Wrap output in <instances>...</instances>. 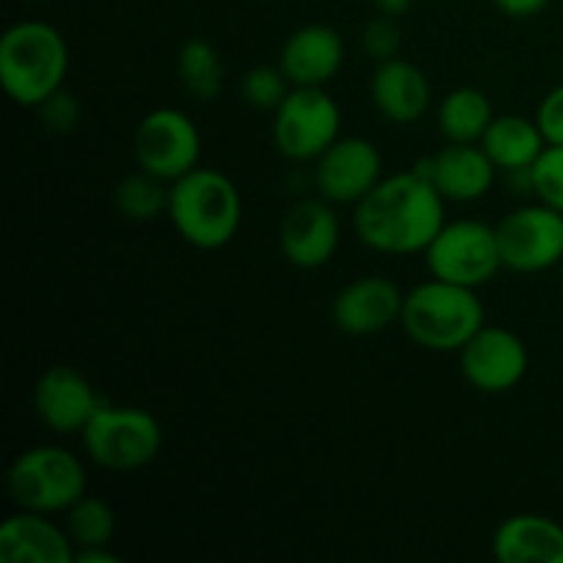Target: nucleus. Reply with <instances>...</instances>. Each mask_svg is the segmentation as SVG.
<instances>
[{"mask_svg": "<svg viewBox=\"0 0 563 563\" xmlns=\"http://www.w3.org/2000/svg\"><path fill=\"white\" fill-rule=\"evenodd\" d=\"M372 3H374V9L379 11V14L399 20V16H405L407 11L416 5V0H372Z\"/></svg>", "mask_w": 563, "mask_h": 563, "instance_id": "nucleus-33", "label": "nucleus"}, {"mask_svg": "<svg viewBox=\"0 0 563 563\" xmlns=\"http://www.w3.org/2000/svg\"><path fill=\"white\" fill-rule=\"evenodd\" d=\"M548 3L550 0H495V5H498L506 16H515V20L537 16Z\"/></svg>", "mask_w": 563, "mask_h": 563, "instance_id": "nucleus-31", "label": "nucleus"}, {"mask_svg": "<svg viewBox=\"0 0 563 563\" xmlns=\"http://www.w3.org/2000/svg\"><path fill=\"white\" fill-rule=\"evenodd\" d=\"M165 214L187 245L220 251L240 234L242 196L229 176L198 165L170 185Z\"/></svg>", "mask_w": 563, "mask_h": 563, "instance_id": "nucleus-3", "label": "nucleus"}, {"mask_svg": "<svg viewBox=\"0 0 563 563\" xmlns=\"http://www.w3.org/2000/svg\"><path fill=\"white\" fill-rule=\"evenodd\" d=\"M482 148L489 154L495 168L504 170V174H511V170L533 168V163L548 148V141H544L537 119L506 113L495 115L489 130L484 132Z\"/></svg>", "mask_w": 563, "mask_h": 563, "instance_id": "nucleus-21", "label": "nucleus"}, {"mask_svg": "<svg viewBox=\"0 0 563 563\" xmlns=\"http://www.w3.org/2000/svg\"><path fill=\"white\" fill-rule=\"evenodd\" d=\"M537 124L550 146H563V82L539 102Z\"/></svg>", "mask_w": 563, "mask_h": 563, "instance_id": "nucleus-30", "label": "nucleus"}, {"mask_svg": "<svg viewBox=\"0 0 563 563\" xmlns=\"http://www.w3.org/2000/svg\"><path fill=\"white\" fill-rule=\"evenodd\" d=\"M291 88L295 86L286 77V71L280 69V64H258L247 69L245 77H242V97H245V102L253 110H264V113H275L280 102L289 97Z\"/></svg>", "mask_w": 563, "mask_h": 563, "instance_id": "nucleus-26", "label": "nucleus"}, {"mask_svg": "<svg viewBox=\"0 0 563 563\" xmlns=\"http://www.w3.org/2000/svg\"><path fill=\"white\" fill-rule=\"evenodd\" d=\"M443 225L445 198L416 168L383 176V181L355 203L357 240L388 256L423 253Z\"/></svg>", "mask_w": 563, "mask_h": 563, "instance_id": "nucleus-1", "label": "nucleus"}, {"mask_svg": "<svg viewBox=\"0 0 563 563\" xmlns=\"http://www.w3.org/2000/svg\"><path fill=\"white\" fill-rule=\"evenodd\" d=\"M399 324L421 350L460 352L487 322L478 289L429 278L405 295Z\"/></svg>", "mask_w": 563, "mask_h": 563, "instance_id": "nucleus-4", "label": "nucleus"}, {"mask_svg": "<svg viewBox=\"0 0 563 563\" xmlns=\"http://www.w3.org/2000/svg\"><path fill=\"white\" fill-rule=\"evenodd\" d=\"M363 53L374 60V64H383V60L396 58L401 53V27L396 25L394 16L379 14L377 20L366 22L361 33Z\"/></svg>", "mask_w": 563, "mask_h": 563, "instance_id": "nucleus-28", "label": "nucleus"}, {"mask_svg": "<svg viewBox=\"0 0 563 563\" xmlns=\"http://www.w3.org/2000/svg\"><path fill=\"white\" fill-rule=\"evenodd\" d=\"M176 71H179L185 91L196 102H212L223 91V58L209 38H187L179 49V58H176Z\"/></svg>", "mask_w": 563, "mask_h": 563, "instance_id": "nucleus-23", "label": "nucleus"}, {"mask_svg": "<svg viewBox=\"0 0 563 563\" xmlns=\"http://www.w3.org/2000/svg\"><path fill=\"white\" fill-rule=\"evenodd\" d=\"M82 451L93 465L132 473L152 465L163 449V427L143 407L102 405L80 432Z\"/></svg>", "mask_w": 563, "mask_h": 563, "instance_id": "nucleus-6", "label": "nucleus"}, {"mask_svg": "<svg viewBox=\"0 0 563 563\" xmlns=\"http://www.w3.org/2000/svg\"><path fill=\"white\" fill-rule=\"evenodd\" d=\"M533 196L563 212V146H550L533 163Z\"/></svg>", "mask_w": 563, "mask_h": 563, "instance_id": "nucleus-27", "label": "nucleus"}, {"mask_svg": "<svg viewBox=\"0 0 563 563\" xmlns=\"http://www.w3.org/2000/svg\"><path fill=\"white\" fill-rule=\"evenodd\" d=\"M405 291L385 275H363L335 295L333 324L346 335H377L401 319Z\"/></svg>", "mask_w": 563, "mask_h": 563, "instance_id": "nucleus-16", "label": "nucleus"}, {"mask_svg": "<svg viewBox=\"0 0 563 563\" xmlns=\"http://www.w3.org/2000/svg\"><path fill=\"white\" fill-rule=\"evenodd\" d=\"M278 245L297 269H319L333 262L341 245V220L324 198H302L286 209L278 229Z\"/></svg>", "mask_w": 563, "mask_h": 563, "instance_id": "nucleus-13", "label": "nucleus"}, {"mask_svg": "<svg viewBox=\"0 0 563 563\" xmlns=\"http://www.w3.org/2000/svg\"><path fill=\"white\" fill-rule=\"evenodd\" d=\"M500 563H563V526L544 515H511L493 537Z\"/></svg>", "mask_w": 563, "mask_h": 563, "instance_id": "nucleus-20", "label": "nucleus"}, {"mask_svg": "<svg viewBox=\"0 0 563 563\" xmlns=\"http://www.w3.org/2000/svg\"><path fill=\"white\" fill-rule=\"evenodd\" d=\"M64 528L75 542V553L80 548H104L115 537V511L102 498L86 493L64 511Z\"/></svg>", "mask_w": 563, "mask_h": 563, "instance_id": "nucleus-24", "label": "nucleus"}, {"mask_svg": "<svg viewBox=\"0 0 563 563\" xmlns=\"http://www.w3.org/2000/svg\"><path fill=\"white\" fill-rule=\"evenodd\" d=\"M53 515L20 509L0 526L3 563H75V542Z\"/></svg>", "mask_w": 563, "mask_h": 563, "instance_id": "nucleus-19", "label": "nucleus"}, {"mask_svg": "<svg viewBox=\"0 0 563 563\" xmlns=\"http://www.w3.org/2000/svg\"><path fill=\"white\" fill-rule=\"evenodd\" d=\"M423 256L432 278L471 286V289L489 284L504 269L498 231L495 225L473 218L451 220V223L445 220Z\"/></svg>", "mask_w": 563, "mask_h": 563, "instance_id": "nucleus-8", "label": "nucleus"}, {"mask_svg": "<svg viewBox=\"0 0 563 563\" xmlns=\"http://www.w3.org/2000/svg\"><path fill=\"white\" fill-rule=\"evenodd\" d=\"M383 181V154L368 137H339L313 159V187L333 207H355Z\"/></svg>", "mask_w": 563, "mask_h": 563, "instance_id": "nucleus-11", "label": "nucleus"}, {"mask_svg": "<svg viewBox=\"0 0 563 563\" xmlns=\"http://www.w3.org/2000/svg\"><path fill=\"white\" fill-rule=\"evenodd\" d=\"M504 267L533 275L563 262V212L548 203H531L506 214L498 225Z\"/></svg>", "mask_w": 563, "mask_h": 563, "instance_id": "nucleus-10", "label": "nucleus"}, {"mask_svg": "<svg viewBox=\"0 0 563 563\" xmlns=\"http://www.w3.org/2000/svg\"><path fill=\"white\" fill-rule=\"evenodd\" d=\"M36 110L42 115L44 126L53 132H71L77 121H80V102L69 91H64V88L55 91L49 99H44Z\"/></svg>", "mask_w": 563, "mask_h": 563, "instance_id": "nucleus-29", "label": "nucleus"}, {"mask_svg": "<svg viewBox=\"0 0 563 563\" xmlns=\"http://www.w3.org/2000/svg\"><path fill=\"white\" fill-rule=\"evenodd\" d=\"M493 119V102L473 86L449 91L438 108V126L449 143H482Z\"/></svg>", "mask_w": 563, "mask_h": 563, "instance_id": "nucleus-22", "label": "nucleus"}, {"mask_svg": "<svg viewBox=\"0 0 563 563\" xmlns=\"http://www.w3.org/2000/svg\"><path fill=\"white\" fill-rule=\"evenodd\" d=\"M346 58L344 38L335 27L313 22L302 25L284 42L278 55L280 69L291 80V86L324 88L341 71Z\"/></svg>", "mask_w": 563, "mask_h": 563, "instance_id": "nucleus-17", "label": "nucleus"}, {"mask_svg": "<svg viewBox=\"0 0 563 563\" xmlns=\"http://www.w3.org/2000/svg\"><path fill=\"white\" fill-rule=\"evenodd\" d=\"M69 75V44L44 20H22L0 38V82L22 108H38L64 88Z\"/></svg>", "mask_w": 563, "mask_h": 563, "instance_id": "nucleus-2", "label": "nucleus"}, {"mask_svg": "<svg viewBox=\"0 0 563 563\" xmlns=\"http://www.w3.org/2000/svg\"><path fill=\"white\" fill-rule=\"evenodd\" d=\"M102 407L86 374L71 366H53L36 379L33 412L53 434H80Z\"/></svg>", "mask_w": 563, "mask_h": 563, "instance_id": "nucleus-14", "label": "nucleus"}, {"mask_svg": "<svg viewBox=\"0 0 563 563\" xmlns=\"http://www.w3.org/2000/svg\"><path fill=\"white\" fill-rule=\"evenodd\" d=\"M460 372L478 394H509L528 374V346L515 330L484 324L460 352Z\"/></svg>", "mask_w": 563, "mask_h": 563, "instance_id": "nucleus-12", "label": "nucleus"}, {"mask_svg": "<svg viewBox=\"0 0 563 563\" xmlns=\"http://www.w3.org/2000/svg\"><path fill=\"white\" fill-rule=\"evenodd\" d=\"M341 137V108L324 88L295 86L273 113V143L291 163H313Z\"/></svg>", "mask_w": 563, "mask_h": 563, "instance_id": "nucleus-7", "label": "nucleus"}, {"mask_svg": "<svg viewBox=\"0 0 563 563\" xmlns=\"http://www.w3.org/2000/svg\"><path fill=\"white\" fill-rule=\"evenodd\" d=\"M132 154L137 168L174 185L198 168L201 159V132L198 124L176 108H157L141 119L132 135Z\"/></svg>", "mask_w": 563, "mask_h": 563, "instance_id": "nucleus-9", "label": "nucleus"}, {"mask_svg": "<svg viewBox=\"0 0 563 563\" xmlns=\"http://www.w3.org/2000/svg\"><path fill=\"white\" fill-rule=\"evenodd\" d=\"M5 487L16 509L64 515L86 495L88 473L80 456L64 445H33L11 462Z\"/></svg>", "mask_w": 563, "mask_h": 563, "instance_id": "nucleus-5", "label": "nucleus"}, {"mask_svg": "<svg viewBox=\"0 0 563 563\" xmlns=\"http://www.w3.org/2000/svg\"><path fill=\"white\" fill-rule=\"evenodd\" d=\"M168 181L157 179V176L137 170V174L124 176L115 187V209L124 214L132 223H146V220L159 218L168 212Z\"/></svg>", "mask_w": 563, "mask_h": 563, "instance_id": "nucleus-25", "label": "nucleus"}, {"mask_svg": "<svg viewBox=\"0 0 563 563\" xmlns=\"http://www.w3.org/2000/svg\"><path fill=\"white\" fill-rule=\"evenodd\" d=\"M75 563H119V555L110 550V544H104V548H80L75 553Z\"/></svg>", "mask_w": 563, "mask_h": 563, "instance_id": "nucleus-32", "label": "nucleus"}, {"mask_svg": "<svg viewBox=\"0 0 563 563\" xmlns=\"http://www.w3.org/2000/svg\"><path fill=\"white\" fill-rule=\"evenodd\" d=\"M31 3H49V0H31Z\"/></svg>", "mask_w": 563, "mask_h": 563, "instance_id": "nucleus-34", "label": "nucleus"}, {"mask_svg": "<svg viewBox=\"0 0 563 563\" xmlns=\"http://www.w3.org/2000/svg\"><path fill=\"white\" fill-rule=\"evenodd\" d=\"M412 168L427 176L445 201L454 203L482 201L493 190L500 174L489 154L482 148V143H449Z\"/></svg>", "mask_w": 563, "mask_h": 563, "instance_id": "nucleus-15", "label": "nucleus"}, {"mask_svg": "<svg viewBox=\"0 0 563 563\" xmlns=\"http://www.w3.org/2000/svg\"><path fill=\"white\" fill-rule=\"evenodd\" d=\"M368 93H372L374 108L390 124H416L432 104V86H429L427 71L401 55L377 64L368 82Z\"/></svg>", "mask_w": 563, "mask_h": 563, "instance_id": "nucleus-18", "label": "nucleus"}]
</instances>
